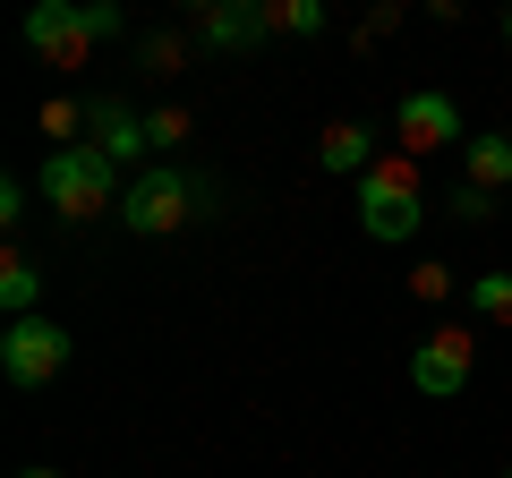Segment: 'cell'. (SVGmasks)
Listing matches in <instances>:
<instances>
[{
    "label": "cell",
    "instance_id": "9a60e30c",
    "mask_svg": "<svg viewBox=\"0 0 512 478\" xmlns=\"http://www.w3.org/2000/svg\"><path fill=\"white\" fill-rule=\"evenodd\" d=\"M43 137H52V146H86V103H77V94H52V103H43Z\"/></svg>",
    "mask_w": 512,
    "mask_h": 478
},
{
    "label": "cell",
    "instance_id": "2e32d148",
    "mask_svg": "<svg viewBox=\"0 0 512 478\" xmlns=\"http://www.w3.org/2000/svg\"><path fill=\"white\" fill-rule=\"evenodd\" d=\"M274 35H325V0H265Z\"/></svg>",
    "mask_w": 512,
    "mask_h": 478
},
{
    "label": "cell",
    "instance_id": "8992f818",
    "mask_svg": "<svg viewBox=\"0 0 512 478\" xmlns=\"http://www.w3.org/2000/svg\"><path fill=\"white\" fill-rule=\"evenodd\" d=\"M393 146L419 163V154H436V146H461V103L453 94H436V86H410L402 103H393Z\"/></svg>",
    "mask_w": 512,
    "mask_h": 478
},
{
    "label": "cell",
    "instance_id": "ba28073f",
    "mask_svg": "<svg viewBox=\"0 0 512 478\" xmlns=\"http://www.w3.org/2000/svg\"><path fill=\"white\" fill-rule=\"evenodd\" d=\"M265 35H274V9L265 0H205L197 18H188V43L197 52H248Z\"/></svg>",
    "mask_w": 512,
    "mask_h": 478
},
{
    "label": "cell",
    "instance_id": "603a6c76",
    "mask_svg": "<svg viewBox=\"0 0 512 478\" xmlns=\"http://www.w3.org/2000/svg\"><path fill=\"white\" fill-rule=\"evenodd\" d=\"M504 478H512V470H504Z\"/></svg>",
    "mask_w": 512,
    "mask_h": 478
},
{
    "label": "cell",
    "instance_id": "5b68a950",
    "mask_svg": "<svg viewBox=\"0 0 512 478\" xmlns=\"http://www.w3.org/2000/svg\"><path fill=\"white\" fill-rule=\"evenodd\" d=\"M69 325H52V316H18V325H0V376L18 393H43L60 368H69Z\"/></svg>",
    "mask_w": 512,
    "mask_h": 478
},
{
    "label": "cell",
    "instance_id": "8fae6325",
    "mask_svg": "<svg viewBox=\"0 0 512 478\" xmlns=\"http://www.w3.org/2000/svg\"><path fill=\"white\" fill-rule=\"evenodd\" d=\"M461 171H470V188L504 197V188H512V137H504V129H487V137H461Z\"/></svg>",
    "mask_w": 512,
    "mask_h": 478
},
{
    "label": "cell",
    "instance_id": "6da1fadb",
    "mask_svg": "<svg viewBox=\"0 0 512 478\" xmlns=\"http://www.w3.org/2000/svg\"><path fill=\"white\" fill-rule=\"evenodd\" d=\"M35 188H43V205H52L60 222L120 214V197H128L120 163H103L94 146H52V154H43V171H35Z\"/></svg>",
    "mask_w": 512,
    "mask_h": 478
},
{
    "label": "cell",
    "instance_id": "4fadbf2b",
    "mask_svg": "<svg viewBox=\"0 0 512 478\" xmlns=\"http://www.w3.org/2000/svg\"><path fill=\"white\" fill-rule=\"evenodd\" d=\"M461 308H470L478 325H512V274H470L461 282Z\"/></svg>",
    "mask_w": 512,
    "mask_h": 478
},
{
    "label": "cell",
    "instance_id": "30bf717a",
    "mask_svg": "<svg viewBox=\"0 0 512 478\" xmlns=\"http://www.w3.org/2000/svg\"><path fill=\"white\" fill-rule=\"evenodd\" d=\"M316 163L342 171V180H367V171L384 163V154H376V129H367V120H333V129L316 137Z\"/></svg>",
    "mask_w": 512,
    "mask_h": 478
},
{
    "label": "cell",
    "instance_id": "44dd1931",
    "mask_svg": "<svg viewBox=\"0 0 512 478\" xmlns=\"http://www.w3.org/2000/svg\"><path fill=\"white\" fill-rule=\"evenodd\" d=\"M18 478H60V470H43V461H35V470H18Z\"/></svg>",
    "mask_w": 512,
    "mask_h": 478
},
{
    "label": "cell",
    "instance_id": "e0dca14e",
    "mask_svg": "<svg viewBox=\"0 0 512 478\" xmlns=\"http://www.w3.org/2000/svg\"><path fill=\"white\" fill-rule=\"evenodd\" d=\"M146 137H154V154H171V146H188V137H197V120H188L180 103H163V111H146Z\"/></svg>",
    "mask_w": 512,
    "mask_h": 478
},
{
    "label": "cell",
    "instance_id": "d6986e66",
    "mask_svg": "<svg viewBox=\"0 0 512 478\" xmlns=\"http://www.w3.org/2000/svg\"><path fill=\"white\" fill-rule=\"evenodd\" d=\"M453 205H461V222H487V214H495V197H487V188H470V180L453 188Z\"/></svg>",
    "mask_w": 512,
    "mask_h": 478
},
{
    "label": "cell",
    "instance_id": "277c9868",
    "mask_svg": "<svg viewBox=\"0 0 512 478\" xmlns=\"http://www.w3.org/2000/svg\"><path fill=\"white\" fill-rule=\"evenodd\" d=\"M205 188L188 180L180 163H146L137 180H128V197H120V231L128 239H171V231H188V214H205Z\"/></svg>",
    "mask_w": 512,
    "mask_h": 478
},
{
    "label": "cell",
    "instance_id": "9c48e42d",
    "mask_svg": "<svg viewBox=\"0 0 512 478\" xmlns=\"http://www.w3.org/2000/svg\"><path fill=\"white\" fill-rule=\"evenodd\" d=\"M86 146L103 154V163H146L154 154V137H146V111H128V103H111V94H94L86 103Z\"/></svg>",
    "mask_w": 512,
    "mask_h": 478
},
{
    "label": "cell",
    "instance_id": "5bb4252c",
    "mask_svg": "<svg viewBox=\"0 0 512 478\" xmlns=\"http://www.w3.org/2000/svg\"><path fill=\"white\" fill-rule=\"evenodd\" d=\"M188 52H197V43H188V26H163V35L137 43V69H146V77H180Z\"/></svg>",
    "mask_w": 512,
    "mask_h": 478
},
{
    "label": "cell",
    "instance_id": "ffe728a7",
    "mask_svg": "<svg viewBox=\"0 0 512 478\" xmlns=\"http://www.w3.org/2000/svg\"><path fill=\"white\" fill-rule=\"evenodd\" d=\"M0 222H9V231L26 222V180H0Z\"/></svg>",
    "mask_w": 512,
    "mask_h": 478
},
{
    "label": "cell",
    "instance_id": "ac0fdd59",
    "mask_svg": "<svg viewBox=\"0 0 512 478\" xmlns=\"http://www.w3.org/2000/svg\"><path fill=\"white\" fill-rule=\"evenodd\" d=\"M410 291H419V299H453L461 282H453V265H419V274H410Z\"/></svg>",
    "mask_w": 512,
    "mask_h": 478
},
{
    "label": "cell",
    "instance_id": "7a4b0ae2",
    "mask_svg": "<svg viewBox=\"0 0 512 478\" xmlns=\"http://www.w3.org/2000/svg\"><path fill=\"white\" fill-rule=\"evenodd\" d=\"M120 35V9L111 0H35L26 9V52L52 60V69H86L94 43Z\"/></svg>",
    "mask_w": 512,
    "mask_h": 478
},
{
    "label": "cell",
    "instance_id": "7402d4cb",
    "mask_svg": "<svg viewBox=\"0 0 512 478\" xmlns=\"http://www.w3.org/2000/svg\"><path fill=\"white\" fill-rule=\"evenodd\" d=\"M504 43H512V9H504Z\"/></svg>",
    "mask_w": 512,
    "mask_h": 478
},
{
    "label": "cell",
    "instance_id": "7c38bea8",
    "mask_svg": "<svg viewBox=\"0 0 512 478\" xmlns=\"http://www.w3.org/2000/svg\"><path fill=\"white\" fill-rule=\"evenodd\" d=\"M0 316H9V325H18V316H43V265L26 257V248L0 257Z\"/></svg>",
    "mask_w": 512,
    "mask_h": 478
},
{
    "label": "cell",
    "instance_id": "52a82bcc",
    "mask_svg": "<svg viewBox=\"0 0 512 478\" xmlns=\"http://www.w3.org/2000/svg\"><path fill=\"white\" fill-rule=\"evenodd\" d=\"M470 368H478V342H470V325H436L427 342H410V385L419 393H461L470 385Z\"/></svg>",
    "mask_w": 512,
    "mask_h": 478
},
{
    "label": "cell",
    "instance_id": "3957f363",
    "mask_svg": "<svg viewBox=\"0 0 512 478\" xmlns=\"http://www.w3.org/2000/svg\"><path fill=\"white\" fill-rule=\"evenodd\" d=\"M419 222H427V188H419V163H410V154L393 146V154H384V163L359 180V231L393 248V239H410Z\"/></svg>",
    "mask_w": 512,
    "mask_h": 478
}]
</instances>
